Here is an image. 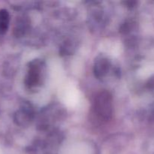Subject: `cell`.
Listing matches in <instances>:
<instances>
[{
    "mask_svg": "<svg viewBox=\"0 0 154 154\" xmlns=\"http://www.w3.org/2000/svg\"><path fill=\"white\" fill-rule=\"evenodd\" d=\"M93 110L100 120L108 121L112 117L113 99L108 92L102 91L96 96L93 102Z\"/></svg>",
    "mask_w": 154,
    "mask_h": 154,
    "instance_id": "obj_1",
    "label": "cell"
},
{
    "mask_svg": "<svg viewBox=\"0 0 154 154\" xmlns=\"http://www.w3.org/2000/svg\"><path fill=\"white\" fill-rule=\"evenodd\" d=\"M41 72H42L41 62L37 60L31 62L29 66L28 73L26 77V85L28 87H33L38 84L41 79Z\"/></svg>",
    "mask_w": 154,
    "mask_h": 154,
    "instance_id": "obj_2",
    "label": "cell"
},
{
    "mask_svg": "<svg viewBox=\"0 0 154 154\" xmlns=\"http://www.w3.org/2000/svg\"><path fill=\"white\" fill-rule=\"evenodd\" d=\"M111 63L105 57H99L95 61L94 74L97 78H102L108 74Z\"/></svg>",
    "mask_w": 154,
    "mask_h": 154,
    "instance_id": "obj_3",
    "label": "cell"
},
{
    "mask_svg": "<svg viewBox=\"0 0 154 154\" xmlns=\"http://www.w3.org/2000/svg\"><path fill=\"white\" fill-rule=\"evenodd\" d=\"M32 111L29 106H27L26 108H23V109L21 110L17 114V120H18L19 124L24 125L27 124L32 118Z\"/></svg>",
    "mask_w": 154,
    "mask_h": 154,
    "instance_id": "obj_4",
    "label": "cell"
},
{
    "mask_svg": "<svg viewBox=\"0 0 154 154\" xmlns=\"http://www.w3.org/2000/svg\"><path fill=\"white\" fill-rule=\"evenodd\" d=\"M9 24V14L5 9L0 10V34L6 32Z\"/></svg>",
    "mask_w": 154,
    "mask_h": 154,
    "instance_id": "obj_5",
    "label": "cell"
}]
</instances>
